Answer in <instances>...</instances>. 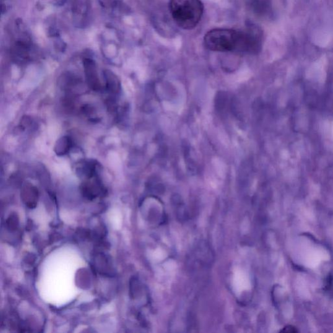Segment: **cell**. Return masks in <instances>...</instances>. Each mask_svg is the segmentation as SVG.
I'll return each mask as SVG.
<instances>
[{"mask_svg": "<svg viewBox=\"0 0 333 333\" xmlns=\"http://www.w3.org/2000/svg\"><path fill=\"white\" fill-rule=\"evenodd\" d=\"M261 44L259 31L255 28H249L240 31L239 53H253L258 51Z\"/></svg>", "mask_w": 333, "mask_h": 333, "instance_id": "cell-3", "label": "cell"}, {"mask_svg": "<svg viewBox=\"0 0 333 333\" xmlns=\"http://www.w3.org/2000/svg\"><path fill=\"white\" fill-rule=\"evenodd\" d=\"M240 31L217 28L209 31L204 37V44L213 52H237L239 45Z\"/></svg>", "mask_w": 333, "mask_h": 333, "instance_id": "cell-2", "label": "cell"}, {"mask_svg": "<svg viewBox=\"0 0 333 333\" xmlns=\"http://www.w3.org/2000/svg\"><path fill=\"white\" fill-rule=\"evenodd\" d=\"M23 201L30 207H34L38 199V190L31 184L25 185L21 193Z\"/></svg>", "mask_w": 333, "mask_h": 333, "instance_id": "cell-5", "label": "cell"}, {"mask_svg": "<svg viewBox=\"0 0 333 333\" xmlns=\"http://www.w3.org/2000/svg\"><path fill=\"white\" fill-rule=\"evenodd\" d=\"M84 70L87 84L88 88L94 91H99L101 90L102 85L93 61L86 59L84 61Z\"/></svg>", "mask_w": 333, "mask_h": 333, "instance_id": "cell-4", "label": "cell"}, {"mask_svg": "<svg viewBox=\"0 0 333 333\" xmlns=\"http://www.w3.org/2000/svg\"><path fill=\"white\" fill-rule=\"evenodd\" d=\"M281 332H288V333H296L298 332L297 329L294 328L293 326H286L284 327L282 330L280 331Z\"/></svg>", "mask_w": 333, "mask_h": 333, "instance_id": "cell-9", "label": "cell"}, {"mask_svg": "<svg viewBox=\"0 0 333 333\" xmlns=\"http://www.w3.org/2000/svg\"><path fill=\"white\" fill-rule=\"evenodd\" d=\"M105 82H106V88L107 89L112 92H117L120 88V83L118 78L111 72L110 71H107L105 73Z\"/></svg>", "mask_w": 333, "mask_h": 333, "instance_id": "cell-8", "label": "cell"}, {"mask_svg": "<svg viewBox=\"0 0 333 333\" xmlns=\"http://www.w3.org/2000/svg\"><path fill=\"white\" fill-rule=\"evenodd\" d=\"M101 187L100 186L99 181L97 179L94 182H85L82 186V192L85 197L95 198L99 195L101 191Z\"/></svg>", "mask_w": 333, "mask_h": 333, "instance_id": "cell-6", "label": "cell"}, {"mask_svg": "<svg viewBox=\"0 0 333 333\" xmlns=\"http://www.w3.org/2000/svg\"><path fill=\"white\" fill-rule=\"evenodd\" d=\"M169 7L175 23L186 30L197 26L204 11L201 0H170Z\"/></svg>", "mask_w": 333, "mask_h": 333, "instance_id": "cell-1", "label": "cell"}, {"mask_svg": "<svg viewBox=\"0 0 333 333\" xmlns=\"http://www.w3.org/2000/svg\"><path fill=\"white\" fill-rule=\"evenodd\" d=\"M72 140L68 136H63L59 139L55 143L54 151L58 156L67 155L72 147Z\"/></svg>", "mask_w": 333, "mask_h": 333, "instance_id": "cell-7", "label": "cell"}]
</instances>
